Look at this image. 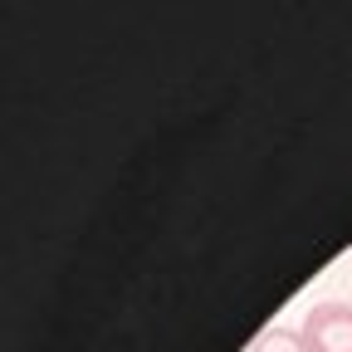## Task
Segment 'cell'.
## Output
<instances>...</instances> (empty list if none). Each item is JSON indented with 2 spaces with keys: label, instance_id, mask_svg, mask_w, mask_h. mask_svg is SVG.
Listing matches in <instances>:
<instances>
[{
  "label": "cell",
  "instance_id": "6da1fadb",
  "mask_svg": "<svg viewBox=\"0 0 352 352\" xmlns=\"http://www.w3.org/2000/svg\"><path fill=\"white\" fill-rule=\"evenodd\" d=\"M308 352H352V303H314L303 318Z\"/></svg>",
  "mask_w": 352,
  "mask_h": 352
},
{
  "label": "cell",
  "instance_id": "7a4b0ae2",
  "mask_svg": "<svg viewBox=\"0 0 352 352\" xmlns=\"http://www.w3.org/2000/svg\"><path fill=\"white\" fill-rule=\"evenodd\" d=\"M250 352H308V342H303V328L274 323V328H264V333L250 342Z\"/></svg>",
  "mask_w": 352,
  "mask_h": 352
}]
</instances>
